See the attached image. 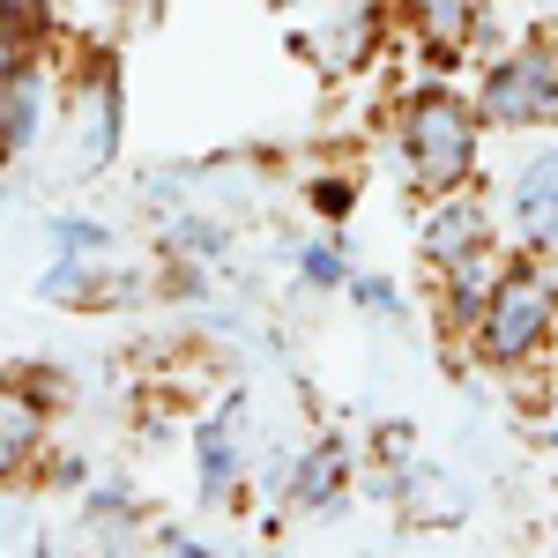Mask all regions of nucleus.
<instances>
[{
	"mask_svg": "<svg viewBox=\"0 0 558 558\" xmlns=\"http://www.w3.org/2000/svg\"><path fill=\"white\" fill-rule=\"evenodd\" d=\"M425 254L439 260V268H454V260L484 254V209H439L425 223Z\"/></svg>",
	"mask_w": 558,
	"mask_h": 558,
	"instance_id": "nucleus-5",
	"label": "nucleus"
},
{
	"mask_svg": "<svg viewBox=\"0 0 558 558\" xmlns=\"http://www.w3.org/2000/svg\"><path fill=\"white\" fill-rule=\"evenodd\" d=\"M38 23H45V0H0V45L38 38Z\"/></svg>",
	"mask_w": 558,
	"mask_h": 558,
	"instance_id": "nucleus-10",
	"label": "nucleus"
},
{
	"mask_svg": "<svg viewBox=\"0 0 558 558\" xmlns=\"http://www.w3.org/2000/svg\"><path fill=\"white\" fill-rule=\"evenodd\" d=\"M31 432H38V417H31V402H0V470H8V462H23Z\"/></svg>",
	"mask_w": 558,
	"mask_h": 558,
	"instance_id": "nucleus-9",
	"label": "nucleus"
},
{
	"mask_svg": "<svg viewBox=\"0 0 558 558\" xmlns=\"http://www.w3.org/2000/svg\"><path fill=\"white\" fill-rule=\"evenodd\" d=\"M402 142H410V165L425 186H462L476 165V120L462 105H447V97H417L410 105V120H402Z\"/></svg>",
	"mask_w": 558,
	"mask_h": 558,
	"instance_id": "nucleus-1",
	"label": "nucleus"
},
{
	"mask_svg": "<svg viewBox=\"0 0 558 558\" xmlns=\"http://www.w3.org/2000/svg\"><path fill=\"white\" fill-rule=\"evenodd\" d=\"M239 417H246V402H231L223 417L202 425V492H223L239 476Z\"/></svg>",
	"mask_w": 558,
	"mask_h": 558,
	"instance_id": "nucleus-6",
	"label": "nucleus"
},
{
	"mask_svg": "<svg viewBox=\"0 0 558 558\" xmlns=\"http://www.w3.org/2000/svg\"><path fill=\"white\" fill-rule=\"evenodd\" d=\"M179 246H186V254H216V246H223V231H216V223H194V216H186V223H179Z\"/></svg>",
	"mask_w": 558,
	"mask_h": 558,
	"instance_id": "nucleus-12",
	"label": "nucleus"
},
{
	"mask_svg": "<svg viewBox=\"0 0 558 558\" xmlns=\"http://www.w3.org/2000/svg\"><path fill=\"white\" fill-rule=\"evenodd\" d=\"M336 484H343V447H320V454H305V462H299V507H320V499H336Z\"/></svg>",
	"mask_w": 558,
	"mask_h": 558,
	"instance_id": "nucleus-8",
	"label": "nucleus"
},
{
	"mask_svg": "<svg viewBox=\"0 0 558 558\" xmlns=\"http://www.w3.org/2000/svg\"><path fill=\"white\" fill-rule=\"evenodd\" d=\"M514 216L529 231V246H558V157L529 165V179L514 186Z\"/></svg>",
	"mask_w": 558,
	"mask_h": 558,
	"instance_id": "nucleus-4",
	"label": "nucleus"
},
{
	"mask_svg": "<svg viewBox=\"0 0 558 558\" xmlns=\"http://www.w3.org/2000/svg\"><path fill=\"white\" fill-rule=\"evenodd\" d=\"M52 239H60L68 254H97V246H105V231H97V223H60Z\"/></svg>",
	"mask_w": 558,
	"mask_h": 558,
	"instance_id": "nucleus-11",
	"label": "nucleus"
},
{
	"mask_svg": "<svg viewBox=\"0 0 558 558\" xmlns=\"http://www.w3.org/2000/svg\"><path fill=\"white\" fill-rule=\"evenodd\" d=\"M484 120H507V128H544V120H558V60L544 45H529V52L492 68Z\"/></svg>",
	"mask_w": 558,
	"mask_h": 558,
	"instance_id": "nucleus-3",
	"label": "nucleus"
},
{
	"mask_svg": "<svg viewBox=\"0 0 558 558\" xmlns=\"http://www.w3.org/2000/svg\"><path fill=\"white\" fill-rule=\"evenodd\" d=\"M410 8H417V23H425L432 45H462V38H470V23H476L470 0H410Z\"/></svg>",
	"mask_w": 558,
	"mask_h": 558,
	"instance_id": "nucleus-7",
	"label": "nucleus"
},
{
	"mask_svg": "<svg viewBox=\"0 0 558 558\" xmlns=\"http://www.w3.org/2000/svg\"><path fill=\"white\" fill-rule=\"evenodd\" d=\"M544 328H551V283L544 276H507L499 291H492V313H484V365H514L529 350L544 343Z\"/></svg>",
	"mask_w": 558,
	"mask_h": 558,
	"instance_id": "nucleus-2",
	"label": "nucleus"
},
{
	"mask_svg": "<svg viewBox=\"0 0 558 558\" xmlns=\"http://www.w3.org/2000/svg\"><path fill=\"white\" fill-rule=\"evenodd\" d=\"M336 276H343V260H336V254H320V246L305 254V283H336Z\"/></svg>",
	"mask_w": 558,
	"mask_h": 558,
	"instance_id": "nucleus-13",
	"label": "nucleus"
}]
</instances>
